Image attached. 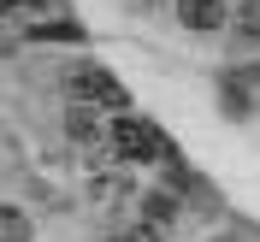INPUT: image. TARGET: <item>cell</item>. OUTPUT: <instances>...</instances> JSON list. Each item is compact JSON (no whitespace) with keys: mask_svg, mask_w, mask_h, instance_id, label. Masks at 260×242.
<instances>
[{"mask_svg":"<svg viewBox=\"0 0 260 242\" xmlns=\"http://www.w3.org/2000/svg\"><path fill=\"white\" fill-rule=\"evenodd\" d=\"M65 89H71V100H83V107H107V113H118L124 107V83L113 77V71H101V65H77V71H65Z\"/></svg>","mask_w":260,"mask_h":242,"instance_id":"obj_1","label":"cell"},{"mask_svg":"<svg viewBox=\"0 0 260 242\" xmlns=\"http://www.w3.org/2000/svg\"><path fill=\"white\" fill-rule=\"evenodd\" d=\"M113 148H118V160L124 165H154V160H166V136L148 118H118L113 124Z\"/></svg>","mask_w":260,"mask_h":242,"instance_id":"obj_2","label":"cell"},{"mask_svg":"<svg viewBox=\"0 0 260 242\" xmlns=\"http://www.w3.org/2000/svg\"><path fill=\"white\" fill-rule=\"evenodd\" d=\"M225 107H231L237 118L260 107V65H237V71L225 77Z\"/></svg>","mask_w":260,"mask_h":242,"instance_id":"obj_3","label":"cell"},{"mask_svg":"<svg viewBox=\"0 0 260 242\" xmlns=\"http://www.w3.org/2000/svg\"><path fill=\"white\" fill-rule=\"evenodd\" d=\"M178 18L189 30H219L225 24V0H178Z\"/></svg>","mask_w":260,"mask_h":242,"instance_id":"obj_4","label":"cell"},{"mask_svg":"<svg viewBox=\"0 0 260 242\" xmlns=\"http://www.w3.org/2000/svg\"><path fill=\"white\" fill-rule=\"evenodd\" d=\"M0 242H30V219L18 207H0Z\"/></svg>","mask_w":260,"mask_h":242,"instance_id":"obj_5","label":"cell"},{"mask_svg":"<svg viewBox=\"0 0 260 242\" xmlns=\"http://www.w3.org/2000/svg\"><path fill=\"white\" fill-rule=\"evenodd\" d=\"M118 242H160V219H148V225H136V230H124Z\"/></svg>","mask_w":260,"mask_h":242,"instance_id":"obj_6","label":"cell"},{"mask_svg":"<svg viewBox=\"0 0 260 242\" xmlns=\"http://www.w3.org/2000/svg\"><path fill=\"white\" fill-rule=\"evenodd\" d=\"M243 36H248V42H260V0H248V6H243Z\"/></svg>","mask_w":260,"mask_h":242,"instance_id":"obj_7","label":"cell"},{"mask_svg":"<svg viewBox=\"0 0 260 242\" xmlns=\"http://www.w3.org/2000/svg\"><path fill=\"white\" fill-rule=\"evenodd\" d=\"M36 36H59V42H77L83 30H77V24H42V30H36Z\"/></svg>","mask_w":260,"mask_h":242,"instance_id":"obj_8","label":"cell"},{"mask_svg":"<svg viewBox=\"0 0 260 242\" xmlns=\"http://www.w3.org/2000/svg\"><path fill=\"white\" fill-rule=\"evenodd\" d=\"M12 6H18V0H0V18H6V12H12Z\"/></svg>","mask_w":260,"mask_h":242,"instance_id":"obj_9","label":"cell"},{"mask_svg":"<svg viewBox=\"0 0 260 242\" xmlns=\"http://www.w3.org/2000/svg\"><path fill=\"white\" fill-rule=\"evenodd\" d=\"M30 6H48V0H30Z\"/></svg>","mask_w":260,"mask_h":242,"instance_id":"obj_10","label":"cell"}]
</instances>
